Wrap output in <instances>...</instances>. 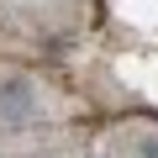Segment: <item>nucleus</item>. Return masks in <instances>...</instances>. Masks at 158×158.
<instances>
[{"label": "nucleus", "mask_w": 158, "mask_h": 158, "mask_svg": "<svg viewBox=\"0 0 158 158\" xmlns=\"http://www.w3.org/2000/svg\"><path fill=\"white\" fill-rule=\"evenodd\" d=\"M0 116L6 121H27L32 116V85L27 79H11V85L0 90Z\"/></svg>", "instance_id": "nucleus-1"}, {"label": "nucleus", "mask_w": 158, "mask_h": 158, "mask_svg": "<svg viewBox=\"0 0 158 158\" xmlns=\"http://www.w3.org/2000/svg\"><path fill=\"white\" fill-rule=\"evenodd\" d=\"M142 153H148V158H158V142H142Z\"/></svg>", "instance_id": "nucleus-2"}]
</instances>
